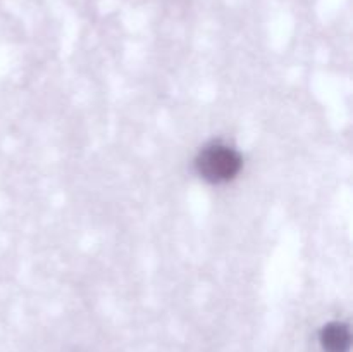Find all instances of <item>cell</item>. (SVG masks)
I'll return each mask as SVG.
<instances>
[{
  "instance_id": "obj_2",
  "label": "cell",
  "mask_w": 353,
  "mask_h": 352,
  "mask_svg": "<svg viewBox=\"0 0 353 352\" xmlns=\"http://www.w3.org/2000/svg\"><path fill=\"white\" fill-rule=\"evenodd\" d=\"M321 344L326 352H347L350 347V330L343 323H331L321 333Z\"/></svg>"
},
{
  "instance_id": "obj_1",
  "label": "cell",
  "mask_w": 353,
  "mask_h": 352,
  "mask_svg": "<svg viewBox=\"0 0 353 352\" xmlns=\"http://www.w3.org/2000/svg\"><path fill=\"white\" fill-rule=\"evenodd\" d=\"M241 155L233 147L224 144H212L203 148L196 157L195 166L199 175L209 183H226L240 173Z\"/></svg>"
}]
</instances>
